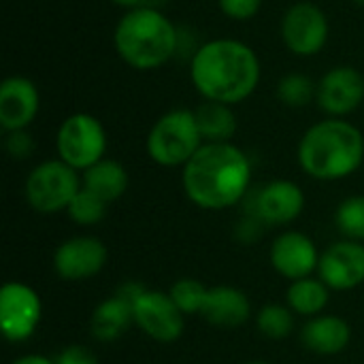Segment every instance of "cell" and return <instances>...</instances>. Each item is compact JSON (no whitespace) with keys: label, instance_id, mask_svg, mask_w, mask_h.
Returning a JSON list of instances; mask_svg holds the SVG:
<instances>
[{"label":"cell","instance_id":"ffe728a7","mask_svg":"<svg viewBox=\"0 0 364 364\" xmlns=\"http://www.w3.org/2000/svg\"><path fill=\"white\" fill-rule=\"evenodd\" d=\"M81 183L85 190H90L92 194H96L100 200H105L109 205L126 194L128 173H126L124 164H119L117 160L102 158L100 162H96L87 171H83Z\"/></svg>","mask_w":364,"mask_h":364},{"label":"cell","instance_id":"5bb4252c","mask_svg":"<svg viewBox=\"0 0 364 364\" xmlns=\"http://www.w3.org/2000/svg\"><path fill=\"white\" fill-rule=\"evenodd\" d=\"M107 264V247L96 237H73L53 254V269L66 282H83Z\"/></svg>","mask_w":364,"mask_h":364},{"label":"cell","instance_id":"836d02e7","mask_svg":"<svg viewBox=\"0 0 364 364\" xmlns=\"http://www.w3.org/2000/svg\"><path fill=\"white\" fill-rule=\"evenodd\" d=\"M354 4H358V6H364V0H352Z\"/></svg>","mask_w":364,"mask_h":364},{"label":"cell","instance_id":"44dd1931","mask_svg":"<svg viewBox=\"0 0 364 364\" xmlns=\"http://www.w3.org/2000/svg\"><path fill=\"white\" fill-rule=\"evenodd\" d=\"M205 143H232L239 122L230 105L205 100L194 109Z\"/></svg>","mask_w":364,"mask_h":364},{"label":"cell","instance_id":"7c38bea8","mask_svg":"<svg viewBox=\"0 0 364 364\" xmlns=\"http://www.w3.org/2000/svg\"><path fill=\"white\" fill-rule=\"evenodd\" d=\"M134 324L154 341L173 343L183 335L186 316L173 303L168 292L145 290L134 301Z\"/></svg>","mask_w":364,"mask_h":364},{"label":"cell","instance_id":"e575fe53","mask_svg":"<svg viewBox=\"0 0 364 364\" xmlns=\"http://www.w3.org/2000/svg\"><path fill=\"white\" fill-rule=\"evenodd\" d=\"M247 364H267V363H247Z\"/></svg>","mask_w":364,"mask_h":364},{"label":"cell","instance_id":"7402d4cb","mask_svg":"<svg viewBox=\"0 0 364 364\" xmlns=\"http://www.w3.org/2000/svg\"><path fill=\"white\" fill-rule=\"evenodd\" d=\"M328 290L331 288L322 279L305 277V279H296L290 284V288L286 292V301L294 314L316 318L328 305V296H331Z\"/></svg>","mask_w":364,"mask_h":364},{"label":"cell","instance_id":"1f68e13d","mask_svg":"<svg viewBox=\"0 0 364 364\" xmlns=\"http://www.w3.org/2000/svg\"><path fill=\"white\" fill-rule=\"evenodd\" d=\"M109 2L124 9V11H132V9H139V6H154L151 0H109Z\"/></svg>","mask_w":364,"mask_h":364},{"label":"cell","instance_id":"d6986e66","mask_svg":"<svg viewBox=\"0 0 364 364\" xmlns=\"http://www.w3.org/2000/svg\"><path fill=\"white\" fill-rule=\"evenodd\" d=\"M134 322V301L119 290L102 301L92 316V335L96 341H115Z\"/></svg>","mask_w":364,"mask_h":364},{"label":"cell","instance_id":"4fadbf2b","mask_svg":"<svg viewBox=\"0 0 364 364\" xmlns=\"http://www.w3.org/2000/svg\"><path fill=\"white\" fill-rule=\"evenodd\" d=\"M41 111L38 85L23 75H9L0 83V126L4 132L28 130Z\"/></svg>","mask_w":364,"mask_h":364},{"label":"cell","instance_id":"52a82bcc","mask_svg":"<svg viewBox=\"0 0 364 364\" xmlns=\"http://www.w3.org/2000/svg\"><path fill=\"white\" fill-rule=\"evenodd\" d=\"M55 149L62 162L75 171H87L105 158L107 130L92 113H73L58 128Z\"/></svg>","mask_w":364,"mask_h":364},{"label":"cell","instance_id":"ba28073f","mask_svg":"<svg viewBox=\"0 0 364 364\" xmlns=\"http://www.w3.org/2000/svg\"><path fill=\"white\" fill-rule=\"evenodd\" d=\"M284 47L296 58H314L324 51L331 38V21L326 11L309 0L290 4L279 23Z\"/></svg>","mask_w":364,"mask_h":364},{"label":"cell","instance_id":"2e32d148","mask_svg":"<svg viewBox=\"0 0 364 364\" xmlns=\"http://www.w3.org/2000/svg\"><path fill=\"white\" fill-rule=\"evenodd\" d=\"M271 264L273 269L286 277V279H305L311 277L314 271H318L320 254L316 243L296 230H288L279 235L271 245Z\"/></svg>","mask_w":364,"mask_h":364},{"label":"cell","instance_id":"4316f807","mask_svg":"<svg viewBox=\"0 0 364 364\" xmlns=\"http://www.w3.org/2000/svg\"><path fill=\"white\" fill-rule=\"evenodd\" d=\"M68 218L75 222V224H81V226H92V224H98L105 213H107V203L100 200L96 194H92L90 190H85L81 186V190L77 192V196L73 198V203L68 205L66 209Z\"/></svg>","mask_w":364,"mask_h":364},{"label":"cell","instance_id":"d4e9b609","mask_svg":"<svg viewBox=\"0 0 364 364\" xmlns=\"http://www.w3.org/2000/svg\"><path fill=\"white\" fill-rule=\"evenodd\" d=\"M292 309L284 307V305H264L258 311L256 324L258 331L267 337V339H286L292 328H294V318H292Z\"/></svg>","mask_w":364,"mask_h":364},{"label":"cell","instance_id":"6da1fadb","mask_svg":"<svg viewBox=\"0 0 364 364\" xmlns=\"http://www.w3.org/2000/svg\"><path fill=\"white\" fill-rule=\"evenodd\" d=\"M260 79L256 49L239 38H209L190 58V81L203 100L241 105L258 90Z\"/></svg>","mask_w":364,"mask_h":364},{"label":"cell","instance_id":"f1b7e54d","mask_svg":"<svg viewBox=\"0 0 364 364\" xmlns=\"http://www.w3.org/2000/svg\"><path fill=\"white\" fill-rule=\"evenodd\" d=\"M36 143L28 130H13L4 132V149L13 160H26L32 156Z\"/></svg>","mask_w":364,"mask_h":364},{"label":"cell","instance_id":"83f0119b","mask_svg":"<svg viewBox=\"0 0 364 364\" xmlns=\"http://www.w3.org/2000/svg\"><path fill=\"white\" fill-rule=\"evenodd\" d=\"M262 2L264 0H218V6L232 21H250L260 13Z\"/></svg>","mask_w":364,"mask_h":364},{"label":"cell","instance_id":"7a4b0ae2","mask_svg":"<svg viewBox=\"0 0 364 364\" xmlns=\"http://www.w3.org/2000/svg\"><path fill=\"white\" fill-rule=\"evenodd\" d=\"M186 196L200 209L239 205L252 186V160L235 143H205L181 168Z\"/></svg>","mask_w":364,"mask_h":364},{"label":"cell","instance_id":"484cf974","mask_svg":"<svg viewBox=\"0 0 364 364\" xmlns=\"http://www.w3.org/2000/svg\"><path fill=\"white\" fill-rule=\"evenodd\" d=\"M335 224L350 241H364V196L346 198L335 211Z\"/></svg>","mask_w":364,"mask_h":364},{"label":"cell","instance_id":"f546056e","mask_svg":"<svg viewBox=\"0 0 364 364\" xmlns=\"http://www.w3.org/2000/svg\"><path fill=\"white\" fill-rule=\"evenodd\" d=\"M55 364H98V358L83 346H68L58 356Z\"/></svg>","mask_w":364,"mask_h":364},{"label":"cell","instance_id":"8992f818","mask_svg":"<svg viewBox=\"0 0 364 364\" xmlns=\"http://www.w3.org/2000/svg\"><path fill=\"white\" fill-rule=\"evenodd\" d=\"M81 177L79 173L62 162L55 160H43L38 162L26 179V200L28 205L43 215L66 211L77 192L81 190Z\"/></svg>","mask_w":364,"mask_h":364},{"label":"cell","instance_id":"8fae6325","mask_svg":"<svg viewBox=\"0 0 364 364\" xmlns=\"http://www.w3.org/2000/svg\"><path fill=\"white\" fill-rule=\"evenodd\" d=\"M364 102V75L350 66L339 64L328 68L318 79L316 105L328 117H346L360 109Z\"/></svg>","mask_w":364,"mask_h":364},{"label":"cell","instance_id":"ac0fdd59","mask_svg":"<svg viewBox=\"0 0 364 364\" xmlns=\"http://www.w3.org/2000/svg\"><path fill=\"white\" fill-rule=\"evenodd\" d=\"M350 339H352L350 324L337 316H316L301 331L303 346L320 356L341 354L348 348Z\"/></svg>","mask_w":364,"mask_h":364},{"label":"cell","instance_id":"30bf717a","mask_svg":"<svg viewBox=\"0 0 364 364\" xmlns=\"http://www.w3.org/2000/svg\"><path fill=\"white\" fill-rule=\"evenodd\" d=\"M43 305L38 294L19 282H9L0 290V328L6 341L30 339L41 322Z\"/></svg>","mask_w":364,"mask_h":364},{"label":"cell","instance_id":"603a6c76","mask_svg":"<svg viewBox=\"0 0 364 364\" xmlns=\"http://www.w3.org/2000/svg\"><path fill=\"white\" fill-rule=\"evenodd\" d=\"M316 90L318 81L305 73H286L277 81V98L284 107L290 109H303L316 102Z\"/></svg>","mask_w":364,"mask_h":364},{"label":"cell","instance_id":"cb8c5ba5","mask_svg":"<svg viewBox=\"0 0 364 364\" xmlns=\"http://www.w3.org/2000/svg\"><path fill=\"white\" fill-rule=\"evenodd\" d=\"M207 292H209V288H205V284H200L198 279L183 277L171 286L168 294L183 316H194V314L203 311L205 301H207Z\"/></svg>","mask_w":364,"mask_h":364},{"label":"cell","instance_id":"4dcf8cb0","mask_svg":"<svg viewBox=\"0 0 364 364\" xmlns=\"http://www.w3.org/2000/svg\"><path fill=\"white\" fill-rule=\"evenodd\" d=\"M264 228H267V226H264L260 220H256V218H252V215H245L243 222L237 224V239H241L243 243H252L254 239H258V237L262 235Z\"/></svg>","mask_w":364,"mask_h":364},{"label":"cell","instance_id":"9c48e42d","mask_svg":"<svg viewBox=\"0 0 364 364\" xmlns=\"http://www.w3.org/2000/svg\"><path fill=\"white\" fill-rule=\"evenodd\" d=\"M243 200L245 215L260 220L264 226H286L305 209V194L301 186L288 179H273L256 190H250Z\"/></svg>","mask_w":364,"mask_h":364},{"label":"cell","instance_id":"9a60e30c","mask_svg":"<svg viewBox=\"0 0 364 364\" xmlns=\"http://www.w3.org/2000/svg\"><path fill=\"white\" fill-rule=\"evenodd\" d=\"M320 279L331 290H354L364 282V245L358 241L333 243L318 264Z\"/></svg>","mask_w":364,"mask_h":364},{"label":"cell","instance_id":"3957f363","mask_svg":"<svg viewBox=\"0 0 364 364\" xmlns=\"http://www.w3.org/2000/svg\"><path fill=\"white\" fill-rule=\"evenodd\" d=\"M303 173L320 181H337L364 162V134L346 117H326L305 130L296 147Z\"/></svg>","mask_w":364,"mask_h":364},{"label":"cell","instance_id":"d6a6232c","mask_svg":"<svg viewBox=\"0 0 364 364\" xmlns=\"http://www.w3.org/2000/svg\"><path fill=\"white\" fill-rule=\"evenodd\" d=\"M11 364H55L53 360H49L47 356H38V354H28V356H21L17 360H13Z\"/></svg>","mask_w":364,"mask_h":364},{"label":"cell","instance_id":"e0dca14e","mask_svg":"<svg viewBox=\"0 0 364 364\" xmlns=\"http://www.w3.org/2000/svg\"><path fill=\"white\" fill-rule=\"evenodd\" d=\"M200 316L220 328H237L243 326L252 316V305L245 292L232 286H215L209 288L205 307Z\"/></svg>","mask_w":364,"mask_h":364},{"label":"cell","instance_id":"277c9868","mask_svg":"<svg viewBox=\"0 0 364 364\" xmlns=\"http://www.w3.org/2000/svg\"><path fill=\"white\" fill-rule=\"evenodd\" d=\"M179 26L158 6L126 11L113 28V49L124 64L139 73L166 66L177 58Z\"/></svg>","mask_w":364,"mask_h":364},{"label":"cell","instance_id":"5b68a950","mask_svg":"<svg viewBox=\"0 0 364 364\" xmlns=\"http://www.w3.org/2000/svg\"><path fill=\"white\" fill-rule=\"evenodd\" d=\"M205 145L196 113L190 109H171L162 113L147 132L145 151L164 168L186 166Z\"/></svg>","mask_w":364,"mask_h":364}]
</instances>
